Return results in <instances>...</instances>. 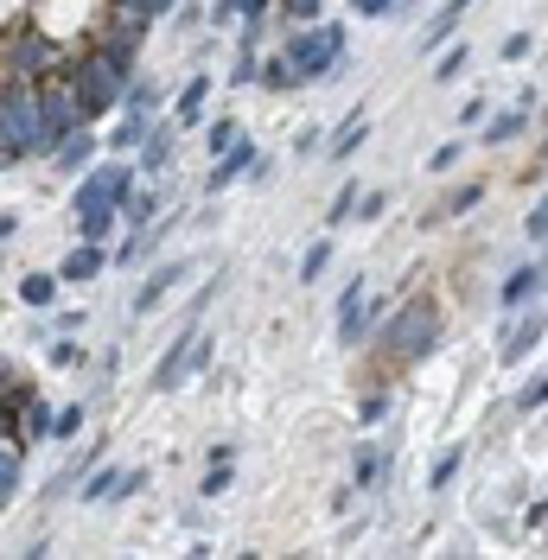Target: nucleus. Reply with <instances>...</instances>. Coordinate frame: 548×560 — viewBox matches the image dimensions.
I'll use <instances>...</instances> for the list:
<instances>
[{
    "label": "nucleus",
    "instance_id": "nucleus-1",
    "mask_svg": "<svg viewBox=\"0 0 548 560\" xmlns=\"http://www.w3.org/2000/svg\"><path fill=\"white\" fill-rule=\"evenodd\" d=\"M440 325H447V319H440L434 300H408L402 312L396 306L383 312V325L370 331V344H376L383 363H427L440 350Z\"/></svg>",
    "mask_w": 548,
    "mask_h": 560
},
{
    "label": "nucleus",
    "instance_id": "nucleus-2",
    "mask_svg": "<svg viewBox=\"0 0 548 560\" xmlns=\"http://www.w3.org/2000/svg\"><path fill=\"white\" fill-rule=\"evenodd\" d=\"M281 58L294 64V77H300V83H325V77H338V58H345V26H332V20L294 26V39L281 45Z\"/></svg>",
    "mask_w": 548,
    "mask_h": 560
},
{
    "label": "nucleus",
    "instance_id": "nucleus-3",
    "mask_svg": "<svg viewBox=\"0 0 548 560\" xmlns=\"http://www.w3.org/2000/svg\"><path fill=\"white\" fill-rule=\"evenodd\" d=\"M389 306H396V300H364V280H351V287L338 293V344H345V350L370 344V331L383 325Z\"/></svg>",
    "mask_w": 548,
    "mask_h": 560
},
{
    "label": "nucleus",
    "instance_id": "nucleus-4",
    "mask_svg": "<svg viewBox=\"0 0 548 560\" xmlns=\"http://www.w3.org/2000/svg\"><path fill=\"white\" fill-rule=\"evenodd\" d=\"M128 191H134V166L128 160H102L96 172H83V179H77V217H83V210H102V204H115V210H122V198H128Z\"/></svg>",
    "mask_w": 548,
    "mask_h": 560
},
{
    "label": "nucleus",
    "instance_id": "nucleus-5",
    "mask_svg": "<svg viewBox=\"0 0 548 560\" xmlns=\"http://www.w3.org/2000/svg\"><path fill=\"white\" fill-rule=\"evenodd\" d=\"M255 160H262V147H255V140H236V147L217 153V166L204 172V191H230L236 179H249V172H255Z\"/></svg>",
    "mask_w": 548,
    "mask_h": 560
},
{
    "label": "nucleus",
    "instance_id": "nucleus-6",
    "mask_svg": "<svg viewBox=\"0 0 548 560\" xmlns=\"http://www.w3.org/2000/svg\"><path fill=\"white\" fill-rule=\"evenodd\" d=\"M185 274H192V261H160V268H153L141 287H134V312H141V319H147V312H160V300L179 287Z\"/></svg>",
    "mask_w": 548,
    "mask_h": 560
},
{
    "label": "nucleus",
    "instance_id": "nucleus-7",
    "mask_svg": "<svg viewBox=\"0 0 548 560\" xmlns=\"http://www.w3.org/2000/svg\"><path fill=\"white\" fill-rule=\"evenodd\" d=\"M102 268H109V242H77V249L58 261V280L64 287H90Z\"/></svg>",
    "mask_w": 548,
    "mask_h": 560
},
{
    "label": "nucleus",
    "instance_id": "nucleus-8",
    "mask_svg": "<svg viewBox=\"0 0 548 560\" xmlns=\"http://www.w3.org/2000/svg\"><path fill=\"white\" fill-rule=\"evenodd\" d=\"M173 147H179V121H153L147 140L134 147V166H141V172H166V166H173Z\"/></svg>",
    "mask_w": 548,
    "mask_h": 560
},
{
    "label": "nucleus",
    "instance_id": "nucleus-9",
    "mask_svg": "<svg viewBox=\"0 0 548 560\" xmlns=\"http://www.w3.org/2000/svg\"><path fill=\"white\" fill-rule=\"evenodd\" d=\"M90 153H96V128H77V134H64L58 147H51V166H58V172H71V179H83Z\"/></svg>",
    "mask_w": 548,
    "mask_h": 560
},
{
    "label": "nucleus",
    "instance_id": "nucleus-10",
    "mask_svg": "<svg viewBox=\"0 0 548 560\" xmlns=\"http://www.w3.org/2000/svg\"><path fill=\"white\" fill-rule=\"evenodd\" d=\"M542 338H548V312H529V319H523L517 331L504 325V363H523V357H529V350H536Z\"/></svg>",
    "mask_w": 548,
    "mask_h": 560
},
{
    "label": "nucleus",
    "instance_id": "nucleus-11",
    "mask_svg": "<svg viewBox=\"0 0 548 560\" xmlns=\"http://www.w3.org/2000/svg\"><path fill=\"white\" fill-rule=\"evenodd\" d=\"M77 497H83V503H115V497H122V471L96 459V465L77 478Z\"/></svg>",
    "mask_w": 548,
    "mask_h": 560
},
{
    "label": "nucleus",
    "instance_id": "nucleus-12",
    "mask_svg": "<svg viewBox=\"0 0 548 560\" xmlns=\"http://www.w3.org/2000/svg\"><path fill=\"white\" fill-rule=\"evenodd\" d=\"M58 268H32L26 280H20V306H32V312H45V306H58Z\"/></svg>",
    "mask_w": 548,
    "mask_h": 560
},
{
    "label": "nucleus",
    "instance_id": "nucleus-13",
    "mask_svg": "<svg viewBox=\"0 0 548 560\" xmlns=\"http://www.w3.org/2000/svg\"><path fill=\"white\" fill-rule=\"evenodd\" d=\"M211 90H217L211 77H192V83L179 90V102H173V121H179V128H198V121H204V102H211Z\"/></svg>",
    "mask_w": 548,
    "mask_h": 560
},
{
    "label": "nucleus",
    "instance_id": "nucleus-14",
    "mask_svg": "<svg viewBox=\"0 0 548 560\" xmlns=\"http://www.w3.org/2000/svg\"><path fill=\"white\" fill-rule=\"evenodd\" d=\"M230 478H236V446L230 440H217L211 446V471H204V497H224V490H230Z\"/></svg>",
    "mask_w": 548,
    "mask_h": 560
},
{
    "label": "nucleus",
    "instance_id": "nucleus-15",
    "mask_svg": "<svg viewBox=\"0 0 548 560\" xmlns=\"http://www.w3.org/2000/svg\"><path fill=\"white\" fill-rule=\"evenodd\" d=\"M160 102H166V90H160L153 77H141V70H134V77H128V90H122V109L153 121V109H160Z\"/></svg>",
    "mask_w": 548,
    "mask_h": 560
},
{
    "label": "nucleus",
    "instance_id": "nucleus-16",
    "mask_svg": "<svg viewBox=\"0 0 548 560\" xmlns=\"http://www.w3.org/2000/svg\"><path fill=\"white\" fill-rule=\"evenodd\" d=\"M364 140H370V121H364V115H351V121H345V128H338L332 140H325V160H332V166H345V160H351V153H357V147H364Z\"/></svg>",
    "mask_w": 548,
    "mask_h": 560
},
{
    "label": "nucleus",
    "instance_id": "nucleus-17",
    "mask_svg": "<svg viewBox=\"0 0 548 560\" xmlns=\"http://www.w3.org/2000/svg\"><path fill=\"white\" fill-rule=\"evenodd\" d=\"M478 128H485V147H510V140H517V134L529 128V115H523V102H517V109H504V115L478 121Z\"/></svg>",
    "mask_w": 548,
    "mask_h": 560
},
{
    "label": "nucleus",
    "instance_id": "nucleus-18",
    "mask_svg": "<svg viewBox=\"0 0 548 560\" xmlns=\"http://www.w3.org/2000/svg\"><path fill=\"white\" fill-rule=\"evenodd\" d=\"M153 210H160V191H153V185H134L128 198H122V223H128V230H147Z\"/></svg>",
    "mask_w": 548,
    "mask_h": 560
},
{
    "label": "nucleus",
    "instance_id": "nucleus-19",
    "mask_svg": "<svg viewBox=\"0 0 548 560\" xmlns=\"http://www.w3.org/2000/svg\"><path fill=\"white\" fill-rule=\"evenodd\" d=\"M536 287H542V268H536V261H523V268H517V274H510L504 287H498L504 312H510V306H523V300H529V293H536Z\"/></svg>",
    "mask_w": 548,
    "mask_h": 560
},
{
    "label": "nucleus",
    "instance_id": "nucleus-20",
    "mask_svg": "<svg viewBox=\"0 0 548 560\" xmlns=\"http://www.w3.org/2000/svg\"><path fill=\"white\" fill-rule=\"evenodd\" d=\"M255 83H262V90H300V77H294V64L281 58V51H268L262 64H255Z\"/></svg>",
    "mask_w": 548,
    "mask_h": 560
},
{
    "label": "nucleus",
    "instance_id": "nucleus-21",
    "mask_svg": "<svg viewBox=\"0 0 548 560\" xmlns=\"http://www.w3.org/2000/svg\"><path fill=\"white\" fill-rule=\"evenodd\" d=\"M383 446H357V459H351V484L357 490H370V484H383Z\"/></svg>",
    "mask_w": 548,
    "mask_h": 560
},
{
    "label": "nucleus",
    "instance_id": "nucleus-22",
    "mask_svg": "<svg viewBox=\"0 0 548 560\" xmlns=\"http://www.w3.org/2000/svg\"><path fill=\"white\" fill-rule=\"evenodd\" d=\"M147 128H153L147 115H122V121H115V128H109V153H134V147H141V140H147Z\"/></svg>",
    "mask_w": 548,
    "mask_h": 560
},
{
    "label": "nucleus",
    "instance_id": "nucleus-23",
    "mask_svg": "<svg viewBox=\"0 0 548 560\" xmlns=\"http://www.w3.org/2000/svg\"><path fill=\"white\" fill-rule=\"evenodd\" d=\"M115 223H122V210H115V204H102V210H83V217H77V230H83V242H109V236H115Z\"/></svg>",
    "mask_w": 548,
    "mask_h": 560
},
{
    "label": "nucleus",
    "instance_id": "nucleus-24",
    "mask_svg": "<svg viewBox=\"0 0 548 560\" xmlns=\"http://www.w3.org/2000/svg\"><path fill=\"white\" fill-rule=\"evenodd\" d=\"M383 420H389V382H370L357 401V427H383Z\"/></svg>",
    "mask_w": 548,
    "mask_h": 560
},
{
    "label": "nucleus",
    "instance_id": "nucleus-25",
    "mask_svg": "<svg viewBox=\"0 0 548 560\" xmlns=\"http://www.w3.org/2000/svg\"><path fill=\"white\" fill-rule=\"evenodd\" d=\"M83 420H90V408H83V401H64V408H51V440H77Z\"/></svg>",
    "mask_w": 548,
    "mask_h": 560
},
{
    "label": "nucleus",
    "instance_id": "nucleus-26",
    "mask_svg": "<svg viewBox=\"0 0 548 560\" xmlns=\"http://www.w3.org/2000/svg\"><path fill=\"white\" fill-rule=\"evenodd\" d=\"M236 140H243V128H236L230 115H217L211 128H204V153H211V160H217V153H230V147H236Z\"/></svg>",
    "mask_w": 548,
    "mask_h": 560
},
{
    "label": "nucleus",
    "instance_id": "nucleus-27",
    "mask_svg": "<svg viewBox=\"0 0 548 560\" xmlns=\"http://www.w3.org/2000/svg\"><path fill=\"white\" fill-rule=\"evenodd\" d=\"M325 268H332V236H319L313 249H306V261H300V280L313 287V280H325Z\"/></svg>",
    "mask_w": 548,
    "mask_h": 560
},
{
    "label": "nucleus",
    "instance_id": "nucleus-28",
    "mask_svg": "<svg viewBox=\"0 0 548 560\" xmlns=\"http://www.w3.org/2000/svg\"><path fill=\"white\" fill-rule=\"evenodd\" d=\"M459 13H466V7H453V0H447V7H440V20L421 32V51H440V45H447V32L459 26Z\"/></svg>",
    "mask_w": 548,
    "mask_h": 560
},
{
    "label": "nucleus",
    "instance_id": "nucleus-29",
    "mask_svg": "<svg viewBox=\"0 0 548 560\" xmlns=\"http://www.w3.org/2000/svg\"><path fill=\"white\" fill-rule=\"evenodd\" d=\"M274 13H281L287 26H313L319 13H325V0H274Z\"/></svg>",
    "mask_w": 548,
    "mask_h": 560
},
{
    "label": "nucleus",
    "instance_id": "nucleus-30",
    "mask_svg": "<svg viewBox=\"0 0 548 560\" xmlns=\"http://www.w3.org/2000/svg\"><path fill=\"white\" fill-rule=\"evenodd\" d=\"M459 465H466V446H447V452H440V459H434V471H427V484H434V490H447Z\"/></svg>",
    "mask_w": 548,
    "mask_h": 560
},
{
    "label": "nucleus",
    "instance_id": "nucleus-31",
    "mask_svg": "<svg viewBox=\"0 0 548 560\" xmlns=\"http://www.w3.org/2000/svg\"><path fill=\"white\" fill-rule=\"evenodd\" d=\"M466 64H472L466 39H459V45H447V51H440V64H434V83H453V77H459V70H466Z\"/></svg>",
    "mask_w": 548,
    "mask_h": 560
},
{
    "label": "nucleus",
    "instance_id": "nucleus-32",
    "mask_svg": "<svg viewBox=\"0 0 548 560\" xmlns=\"http://www.w3.org/2000/svg\"><path fill=\"white\" fill-rule=\"evenodd\" d=\"M351 217H357V185H338V198H332V210H325V223L338 230V223H351Z\"/></svg>",
    "mask_w": 548,
    "mask_h": 560
},
{
    "label": "nucleus",
    "instance_id": "nucleus-33",
    "mask_svg": "<svg viewBox=\"0 0 548 560\" xmlns=\"http://www.w3.org/2000/svg\"><path fill=\"white\" fill-rule=\"evenodd\" d=\"M478 198H485V185H459V191H453V198H447V204H440V217H466V210H472Z\"/></svg>",
    "mask_w": 548,
    "mask_h": 560
},
{
    "label": "nucleus",
    "instance_id": "nucleus-34",
    "mask_svg": "<svg viewBox=\"0 0 548 560\" xmlns=\"http://www.w3.org/2000/svg\"><path fill=\"white\" fill-rule=\"evenodd\" d=\"M77 363H83V350H77V338H71V331H64V338L51 344V370H77Z\"/></svg>",
    "mask_w": 548,
    "mask_h": 560
},
{
    "label": "nucleus",
    "instance_id": "nucleus-35",
    "mask_svg": "<svg viewBox=\"0 0 548 560\" xmlns=\"http://www.w3.org/2000/svg\"><path fill=\"white\" fill-rule=\"evenodd\" d=\"M389 210V191H364V198H357V223H376Z\"/></svg>",
    "mask_w": 548,
    "mask_h": 560
},
{
    "label": "nucleus",
    "instance_id": "nucleus-36",
    "mask_svg": "<svg viewBox=\"0 0 548 560\" xmlns=\"http://www.w3.org/2000/svg\"><path fill=\"white\" fill-rule=\"evenodd\" d=\"M517 408H523V414H536V408H548V376H536V382H529V389L517 395Z\"/></svg>",
    "mask_w": 548,
    "mask_h": 560
},
{
    "label": "nucleus",
    "instance_id": "nucleus-37",
    "mask_svg": "<svg viewBox=\"0 0 548 560\" xmlns=\"http://www.w3.org/2000/svg\"><path fill=\"white\" fill-rule=\"evenodd\" d=\"M523 230H529V242H548V191H542V204L523 217Z\"/></svg>",
    "mask_w": 548,
    "mask_h": 560
},
{
    "label": "nucleus",
    "instance_id": "nucleus-38",
    "mask_svg": "<svg viewBox=\"0 0 548 560\" xmlns=\"http://www.w3.org/2000/svg\"><path fill=\"white\" fill-rule=\"evenodd\" d=\"M459 160H466V147H459V140H447V147H440L434 160H427V172H453Z\"/></svg>",
    "mask_w": 548,
    "mask_h": 560
},
{
    "label": "nucleus",
    "instance_id": "nucleus-39",
    "mask_svg": "<svg viewBox=\"0 0 548 560\" xmlns=\"http://www.w3.org/2000/svg\"><path fill=\"white\" fill-rule=\"evenodd\" d=\"M351 7H357V20H383V13H396L402 0H351Z\"/></svg>",
    "mask_w": 548,
    "mask_h": 560
},
{
    "label": "nucleus",
    "instance_id": "nucleus-40",
    "mask_svg": "<svg viewBox=\"0 0 548 560\" xmlns=\"http://www.w3.org/2000/svg\"><path fill=\"white\" fill-rule=\"evenodd\" d=\"M529 45H536L529 32H510V39H504V58H510V64H517V58H529Z\"/></svg>",
    "mask_w": 548,
    "mask_h": 560
},
{
    "label": "nucleus",
    "instance_id": "nucleus-41",
    "mask_svg": "<svg viewBox=\"0 0 548 560\" xmlns=\"http://www.w3.org/2000/svg\"><path fill=\"white\" fill-rule=\"evenodd\" d=\"M294 153L306 160V153H325V140H319V128H300V140H294Z\"/></svg>",
    "mask_w": 548,
    "mask_h": 560
},
{
    "label": "nucleus",
    "instance_id": "nucleus-42",
    "mask_svg": "<svg viewBox=\"0 0 548 560\" xmlns=\"http://www.w3.org/2000/svg\"><path fill=\"white\" fill-rule=\"evenodd\" d=\"M485 109H491V102H466V109H459V128H478V121H485Z\"/></svg>",
    "mask_w": 548,
    "mask_h": 560
},
{
    "label": "nucleus",
    "instance_id": "nucleus-43",
    "mask_svg": "<svg viewBox=\"0 0 548 560\" xmlns=\"http://www.w3.org/2000/svg\"><path fill=\"white\" fill-rule=\"evenodd\" d=\"M523 522H529V529H548V497H542V503H529V516H523Z\"/></svg>",
    "mask_w": 548,
    "mask_h": 560
},
{
    "label": "nucleus",
    "instance_id": "nucleus-44",
    "mask_svg": "<svg viewBox=\"0 0 548 560\" xmlns=\"http://www.w3.org/2000/svg\"><path fill=\"white\" fill-rule=\"evenodd\" d=\"M20 236V217H13V210H0V242H13Z\"/></svg>",
    "mask_w": 548,
    "mask_h": 560
},
{
    "label": "nucleus",
    "instance_id": "nucleus-45",
    "mask_svg": "<svg viewBox=\"0 0 548 560\" xmlns=\"http://www.w3.org/2000/svg\"><path fill=\"white\" fill-rule=\"evenodd\" d=\"M536 172H548V134H542V153L529 160V179H536Z\"/></svg>",
    "mask_w": 548,
    "mask_h": 560
}]
</instances>
